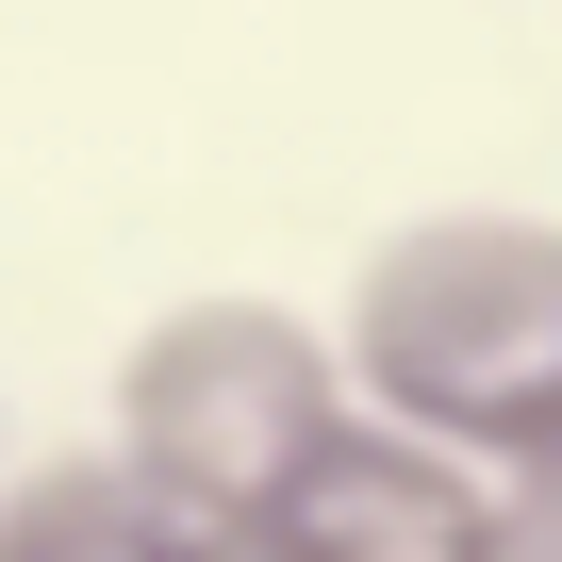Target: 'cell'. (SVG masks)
<instances>
[{
    "instance_id": "8992f818",
    "label": "cell",
    "mask_w": 562,
    "mask_h": 562,
    "mask_svg": "<svg viewBox=\"0 0 562 562\" xmlns=\"http://www.w3.org/2000/svg\"><path fill=\"white\" fill-rule=\"evenodd\" d=\"M182 562H281L265 529H182Z\"/></svg>"
},
{
    "instance_id": "6da1fadb",
    "label": "cell",
    "mask_w": 562,
    "mask_h": 562,
    "mask_svg": "<svg viewBox=\"0 0 562 562\" xmlns=\"http://www.w3.org/2000/svg\"><path fill=\"white\" fill-rule=\"evenodd\" d=\"M348 397L480 480L562 463V215H414L348 281Z\"/></svg>"
},
{
    "instance_id": "7a4b0ae2",
    "label": "cell",
    "mask_w": 562,
    "mask_h": 562,
    "mask_svg": "<svg viewBox=\"0 0 562 562\" xmlns=\"http://www.w3.org/2000/svg\"><path fill=\"white\" fill-rule=\"evenodd\" d=\"M348 414H364L348 397V348L315 315H281V299H182L116 364V463L182 529H265Z\"/></svg>"
},
{
    "instance_id": "3957f363",
    "label": "cell",
    "mask_w": 562,
    "mask_h": 562,
    "mask_svg": "<svg viewBox=\"0 0 562 562\" xmlns=\"http://www.w3.org/2000/svg\"><path fill=\"white\" fill-rule=\"evenodd\" d=\"M265 546L281 562H480L496 546V480L414 447V430H381V414H348L299 463V496L265 513Z\"/></svg>"
},
{
    "instance_id": "5b68a950",
    "label": "cell",
    "mask_w": 562,
    "mask_h": 562,
    "mask_svg": "<svg viewBox=\"0 0 562 562\" xmlns=\"http://www.w3.org/2000/svg\"><path fill=\"white\" fill-rule=\"evenodd\" d=\"M480 562H562V463L496 480V546H480Z\"/></svg>"
},
{
    "instance_id": "277c9868",
    "label": "cell",
    "mask_w": 562,
    "mask_h": 562,
    "mask_svg": "<svg viewBox=\"0 0 562 562\" xmlns=\"http://www.w3.org/2000/svg\"><path fill=\"white\" fill-rule=\"evenodd\" d=\"M0 562H182V513L116 447H67V463L0 480Z\"/></svg>"
}]
</instances>
